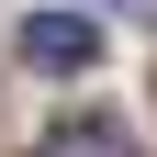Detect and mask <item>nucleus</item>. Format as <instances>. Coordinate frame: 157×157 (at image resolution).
Here are the masks:
<instances>
[{
	"label": "nucleus",
	"mask_w": 157,
	"mask_h": 157,
	"mask_svg": "<svg viewBox=\"0 0 157 157\" xmlns=\"http://www.w3.org/2000/svg\"><path fill=\"white\" fill-rule=\"evenodd\" d=\"M101 11H135V23H157V0H101Z\"/></svg>",
	"instance_id": "obj_3"
},
{
	"label": "nucleus",
	"mask_w": 157,
	"mask_h": 157,
	"mask_svg": "<svg viewBox=\"0 0 157 157\" xmlns=\"http://www.w3.org/2000/svg\"><path fill=\"white\" fill-rule=\"evenodd\" d=\"M23 56L56 67V78H78L90 56H101V23H90V11H34V23H23Z\"/></svg>",
	"instance_id": "obj_1"
},
{
	"label": "nucleus",
	"mask_w": 157,
	"mask_h": 157,
	"mask_svg": "<svg viewBox=\"0 0 157 157\" xmlns=\"http://www.w3.org/2000/svg\"><path fill=\"white\" fill-rule=\"evenodd\" d=\"M45 157H135V135H124V124H101V112H67V124L45 135Z\"/></svg>",
	"instance_id": "obj_2"
}]
</instances>
